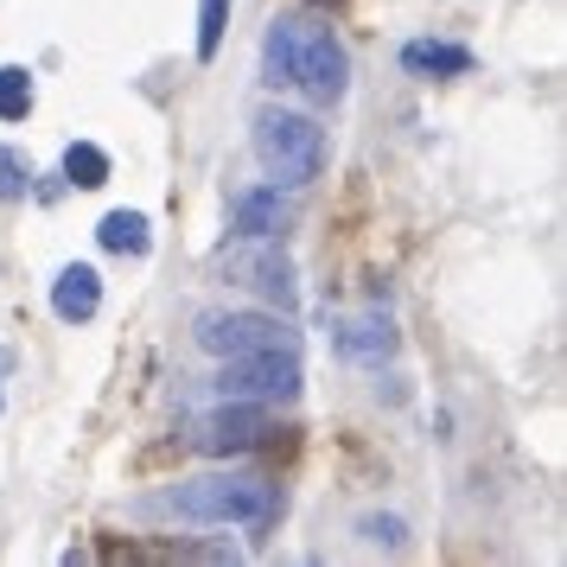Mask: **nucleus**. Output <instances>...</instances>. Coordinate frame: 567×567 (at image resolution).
Returning a JSON list of instances; mask_svg holds the SVG:
<instances>
[{
    "label": "nucleus",
    "instance_id": "obj_6",
    "mask_svg": "<svg viewBox=\"0 0 567 567\" xmlns=\"http://www.w3.org/2000/svg\"><path fill=\"white\" fill-rule=\"evenodd\" d=\"M224 275L243 281V287H256L261 300L293 307V261H287V249L268 243V236H243L236 249H224Z\"/></svg>",
    "mask_w": 567,
    "mask_h": 567
},
{
    "label": "nucleus",
    "instance_id": "obj_7",
    "mask_svg": "<svg viewBox=\"0 0 567 567\" xmlns=\"http://www.w3.org/2000/svg\"><path fill=\"white\" fill-rule=\"evenodd\" d=\"M275 421H268V409H249V402H236V409H217L198 421V446L205 453H217V460H230V453H249V446H261V434H268Z\"/></svg>",
    "mask_w": 567,
    "mask_h": 567
},
{
    "label": "nucleus",
    "instance_id": "obj_4",
    "mask_svg": "<svg viewBox=\"0 0 567 567\" xmlns=\"http://www.w3.org/2000/svg\"><path fill=\"white\" fill-rule=\"evenodd\" d=\"M217 389H224V395H268V402H293V395H300V351H293V344H268V351L224 358Z\"/></svg>",
    "mask_w": 567,
    "mask_h": 567
},
{
    "label": "nucleus",
    "instance_id": "obj_11",
    "mask_svg": "<svg viewBox=\"0 0 567 567\" xmlns=\"http://www.w3.org/2000/svg\"><path fill=\"white\" fill-rule=\"evenodd\" d=\"M402 71L409 78H472V52L446 45V39H409L402 45Z\"/></svg>",
    "mask_w": 567,
    "mask_h": 567
},
{
    "label": "nucleus",
    "instance_id": "obj_17",
    "mask_svg": "<svg viewBox=\"0 0 567 567\" xmlns=\"http://www.w3.org/2000/svg\"><path fill=\"white\" fill-rule=\"evenodd\" d=\"M27 159H20V147H0V205H13V198H27Z\"/></svg>",
    "mask_w": 567,
    "mask_h": 567
},
{
    "label": "nucleus",
    "instance_id": "obj_2",
    "mask_svg": "<svg viewBox=\"0 0 567 567\" xmlns=\"http://www.w3.org/2000/svg\"><path fill=\"white\" fill-rule=\"evenodd\" d=\"M256 159L275 185H312L326 173V128L312 115H300V109H261Z\"/></svg>",
    "mask_w": 567,
    "mask_h": 567
},
{
    "label": "nucleus",
    "instance_id": "obj_13",
    "mask_svg": "<svg viewBox=\"0 0 567 567\" xmlns=\"http://www.w3.org/2000/svg\"><path fill=\"white\" fill-rule=\"evenodd\" d=\"M287 64H293V13H281L275 27L261 32V83L287 90Z\"/></svg>",
    "mask_w": 567,
    "mask_h": 567
},
{
    "label": "nucleus",
    "instance_id": "obj_1",
    "mask_svg": "<svg viewBox=\"0 0 567 567\" xmlns=\"http://www.w3.org/2000/svg\"><path fill=\"white\" fill-rule=\"evenodd\" d=\"M166 504L185 523H243V529L261 536L275 523L281 491L268 485V478H256V472H205V478H179Z\"/></svg>",
    "mask_w": 567,
    "mask_h": 567
},
{
    "label": "nucleus",
    "instance_id": "obj_3",
    "mask_svg": "<svg viewBox=\"0 0 567 567\" xmlns=\"http://www.w3.org/2000/svg\"><path fill=\"white\" fill-rule=\"evenodd\" d=\"M287 90H300L312 109H338L351 90V58L319 20H293V64H287Z\"/></svg>",
    "mask_w": 567,
    "mask_h": 567
},
{
    "label": "nucleus",
    "instance_id": "obj_8",
    "mask_svg": "<svg viewBox=\"0 0 567 567\" xmlns=\"http://www.w3.org/2000/svg\"><path fill=\"white\" fill-rule=\"evenodd\" d=\"M52 312L64 326H90L96 312H103V275L90 268V261H71V268H58L52 281Z\"/></svg>",
    "mask_w": 567,
    "mask_h": 567
},
{
    "label": "nucleus",
    "instance_id": "obj_10",
    "mask_svg": "<svg viewBox=\"0 0 567 567\" xmlns=\"http://www.w3.org/2000/svg\"><path fill=\"white\" fill-rule=\"evenodd\" d=\"M230 224H236V236H275L287 224L281 185H249V192H236L230 198Z\"/></svg>",
    "mask_w": 567,
    "mask_h": 567
},
{
    "label": "nucleus",
    "instance_id": "obj_12",
    "mask_svg": "<svg viewBox=\"0 0 567 567\" xmlns=\"http://www.w3.org/2000/svg\"><path fill=\"white\" fill-rule=\"evenodd\" d=\"M96 243H103L109 256H147V249H154V236H147V217H141V210H109L103 224H96Z\"/></svg>",
    "mask_w": 567,
    "mask_h": 567
},
{
    "label": "nucleus",
    "instance_id": "obj_9",
    "mask_svg": "<svg viewBox=\"0 0 567 567\" xmlns=\"http://www.w3.org/2000/svg\"><path fill=\"white\" fill-rule=\"evenodd\" d=\"M338 358L351 363H383L395 358V326H389V312H351V319H338Z\"/></svg>",
    "mask_w": 567,
    "mask_h": 567
},
{
    "label": "nucleus",
    "instance_id": "obj_15",
    "mask_svg": "<svg viewBox=\"0 0 567 567\" xmlns=\"http://www.w3.org/2000/svg\"><path fill=\"white\" fill-rule=\"evenodd\" d=\"M32 115V78L20 64H0V122H27Z\"/></svg>",
    "mask_w": 567,
    "mask_h": 567
},
{
    "label": "nucleus",
    "instance_id": "obj_18",
    "mask_svg": "<svg viewBox=\"0 0 567 567\" xmlns=\"http://www.w3.org/2000/svg\"><path fill=\"white\" fill-rule=\"evenodd\" d=\"M358 529H363L370 548H402V542H409V523H402V516H363Z\"/></svg>",
    "mask_w": 567,
    "mask_h": 567
},
{
    "label": "nucleus",
    "instance_id": "obj_14",
    "mask_svg": "<svg viewBox=\"0 0 567 567\" xmlns=\"http://www.w3.org/2000/svg\"><path fill=\"white\" fill-rule=\"evenodd\" d=\"M64 185H78V192L109 185V154L96 141H71V147H64Z\"/></svg>",
    "mask_w": 567,
    "mask_h": 567
},
{
    "label": "nucleus",
    "instance_id": "obj_5",
    "mask_svg": "<svg viewBox=\"0 0 567 567\" xmlns=\"http://www.w3.org/2000/svg\"><path fill=\"white\" fill-rule=\"evenodd\" d=\"M192 338H198V351H210V358H243V351L293 344V332H287L275 312H198Z\"/></svg>",
    "mask_w": 567,
    "mask_h": 567
},
{
    "label": "nucleus",
    "instance_id": "obj_16",
    "mask_svg": "<svg viewBox=\"0 0 567 567\" xmlns=\"http://www.w3.org/2000/svg\"><path fill=\"white\" fill-rule=\"evenodd\" d=\"M224 27H230V0H198V64L224 52Z\"/></svg>",
    "mask_w": 567,
    "mask_h": 567
}]
</instances>
